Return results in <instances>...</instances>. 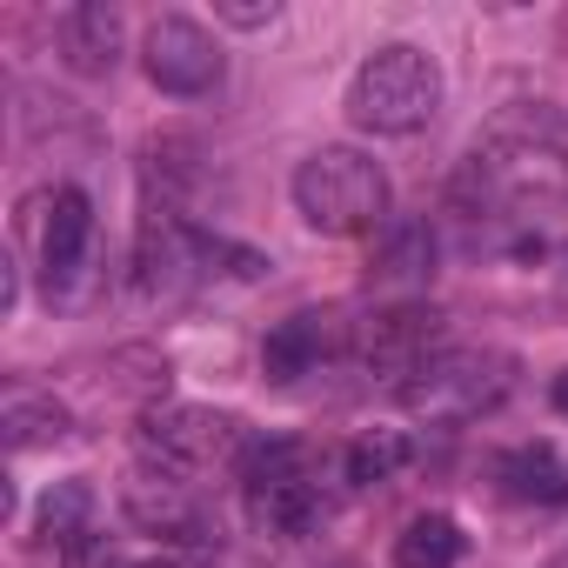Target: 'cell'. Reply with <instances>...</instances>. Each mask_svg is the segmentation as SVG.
<instances>
[{
	"label": "cell",
	"mask_w": 568,
	"mask_h": 568,
	"mask_svg": "<svg viewBox=\"0 0 568 568\" xmlns=\"http://www.w3.org/2000/svg\"><path fill=\"white\" fill-rule=\"evenodd\" d=\"M295 214L315 234H382L388 227V174L362 148H315L295 168Z\"/></svg>",
	"instance_id": "cell-1"
},
{
	"label": "cell",
	"mask_w": 568,
	"mask_h": 568,
	"mask_svg": "<svg viewBox=\"0 0 568 568\" xmlns=\"http://www.w3.org/2000/svg\"><path fill=\"white\" fill-rule=\"evenodd\" d=\"M442 108V68L435 54L408 48V41H388L375 48L355 81H348V121L362 134H422Z\"/></svg>",
	"instance_id": "cell-2"
},
{
	"label": "cell",
	"mask_w": 568,
	"mask_h": 568,
	"mask_svg": "<svg viewBox=\"0 0 568 568\" xmlns=\"http://www.w3.org/2000/svg\"><path fill=\"white\" fill-rule=\"evenodd\" d=\"M515 388V362L488 355V348H442L435 362H422L402 382V408L428 428H462L488 408H501Z\"/></svg>",
	"instance_id": "cell-3"
},
{
	"label": "cell",
	"mask_w": 568,
	"mask_h": 568,
	"mask_svg": "<svg viewBox=\"0 0 568 568\" xmlns=\"http://www.w3.org/2000/svg\"><path fill=\"white\" fill-rule=\"evenodd\" d=\"M254 442L261 435H247V422L241 415H214V408H154V415H141V448H148V462L154 468H168V475H181V481H194V475H241V462L254 455Z\"/></svg>",
	"instance_id": "cell-4"
},
{
	"label": "cell",
	"mask_w": 568,
	"mask_h": 568,
	"mask_svg": "<svg viewBox=\"0 0 568 568\" xmlns=\"http://www.w3.org/2000/svg\"><path fill=\"white\" fill-rule=\"evenodd\" d=\"M234 481L247 488L254 521H267V528H281V535H308V528H322V515H328L322 462H315V448H302V442H254V455L241 462Z\"/></svg>",
	"instance_id": "cell-5"
},
{
	"label": "cell",
	"mask_w": 568,
	"mask_h": 568,
	"mask_svg": "<svg viewBox=\"0 0 568 568\" xmlns=\"http://www.w3.org/2000/svg\"><path fill=\"white\" fill-rule=\"evenodd\" d=\"M141 68H148V81H154L161 94H174V101H201V94L221 88L227 54H221V41H214L201 21H187V14H161V21L148 28V41H141Z\"/></svg>",
	"instance_id": "cell-6"
},
{
	"label": "cell",
	"mask_w": 568,
	"mask_h": 568,
	"mask_svg": "<svg viewBox=\"0 0 568 568\" xmlns=\"http://www.w3.org/2000/svg\"><path fill=\"white\" fill-rule=\"evenodd\" d=\"M448 348V335H442V315L435 308H415V302H395V308H375L368 322H355V335H348V355L362 362V368H375V375H395V382H408L422 362H435Z\"/></svg>",
	"instance_id": "cell-7"
},
{
	"label": "cell",
	"mask_w": 568,
	"mask_h": 568,
	"mask_svg": "<svg viewBox=\"0 0 568 568\" xmlns=\"http://www.w3.org/2000/svg\"><path fill=\"white\" fill-rule=\"evenodd\" d=\"M121 508H128V521H134V528H148V535H168V541L207 548L201 501H194V488H187L181 475H168V468H141V475L128 481Z\"/></svg>",
	"instance_id": "cell-8"
},
{
	"label": "cell",
	"mask_w": 568,
	"mask_h": 568,
	"mask_svg": "<svg viewBox=\"0 0 568 568\" xmlns=\"http://www.w3.org/2000/svg\"><path fill=\"white\" fill-rule=\"evenodd\" d=\"M54 48L74 74H114L121 61V14L101 8V0H81V8H61L54 21Z\"/></svg>",
	"instance_id": "cell-9"
},
{
	"label": "cell",
	"mask_w": 568,
	"mask_h": 568,
	"mask_svg": "<svg viewBox=\"0 0 568 568\" xmlns=\"http://www.w3.org/2000/svg\"><path fill=\"white\" fill-rule=\"evenodd\" d=\"M88 241H94V201L81 187H61L54 207H48V227H41V274L48 288H68L88 261Z\"/></svg>",
	"instance_id": "cell-10"
},
{
	"label": "cell",
	"mask_w": 568,
	"mask_h": 568,
	"mask_svg": "<svg viewBox=\"0 0 568 568\" xmlns=\"http://www.w3.org/2000/svg\"><path fill=\"white\" fill-rule=\"evenodd\" d=\"M328 348H335L328 315H288L261 342V368H267V382H302V375H315L328 362Z\"/></svg>",
	"instance_id": "cell-11"
},
{
	"label": "cell",
	"mask_w": 568,
	"mask_h": 568,
	"mask_svg": "<svg viewBox=\"0 0 568 568\" xmlns=\"http://www.w3.org/2000/svg\"><path fill=\"white\" fill-rule=\"evenodd\" d=\"M435 274V234L422 221L408 227H388L375 241V261H368V281H382V288H408V281H428Z\"/></svg>",
	"instance_id": "cell-12"
},
{
	"label": "cell",
	"mask_w": 568,
	"mask_h": 568,
	"mask_svg": "<svg viewBox=\"0 0 568 568\" xmlns=\"http://www.w3.org/2000/svg\"><path fill=\"white\" fill-rule=\"evenodd\" d=\"M34 528H41V541H48L54 555L88 548V535H94V488H88V481H54Z\"/></svg>",
	"instance_id": "cell-13"
},
{
	"label": "cell",
	"mask_w": 568,
	"mask_h": 568,
	"mask_svg": "<svg viewBox=\"0 0 568 568\" xmlns=\"http://www.w3.org/2000/svg\"><path fill=\"white\" fill-rule=\"evenodd\" d=\"M468 555V535L455 515H415L395 535V568H455Z\"/></svg>",
	"instance_id": "cell-14"
},
{
	"label": "cell",
	"mask_w": 568,
	"mask_h": 568,
	"mask_svg": "<svg viewBox=\"0 0 568 568\" xmlns=\"http://www.w3.org/2000/svg\"><path fill=\"white\" fill-rule=\"evenodd\" d=\"M495 481H501L515 501H568V468H561V455L541 448V442L501 455V462H495Z\"/></svg>",
	"instance_id": "cell-15"
},
{
	"label": "cell",
	"mask_w": 568,
	"mask_h": 568,
	"mask_svg": "<svg viewBox=\"0 0 568 568\" xmlns=\"http://www.w3.org/2000/svg\"><path fill=\"white\" fill-rule=\"evenodd\" d=\"M0 428H8V448H41V442H61L68 435V408L54 395L14 388L8 402H0Z\"/></svg>",
	"instance_id": "cell-16"
},
{
	"label": "cell",
	"mask_w": 568,
	"mask_h": 568,
	"mask_svg": "<svg viewBox=\"0 0 568 568\" xmlns=\"http://www.w3.org/2000/svg\"><path fill=\"white\" fill-rule=\"evenodd\" d=\"M408 455H415V442H408V435L375 428V435H362V442L348 448V481H388Z\"/></svg>",
	"instance_id": "cell-17"
},
{
	"label": "cell",
	"mask_w": 568,
	"mask_h": 568,
	"mask_svg": "<svg viewBox=\"0 0 568 568\" xmlns=\"http://www.w3.org/2000/svg\"><path fill=\"white\" fill-rule=\"evenodd\" d=\"M214 14L227 28H267L274 21V0H214Z\"/></svg>",
	"instance_id": "cell-18"
},
{
	"label": "cell",
	"mask_w": 568,
	"mask_h": 568,
	"mask_svg": "<svg viewBox=\"0 0 568 568\" xmlns=\"http://www.w3.org/2000/svg\"><path fill=\"white\" fill-rule=\"evenodd\" d=\"M548 402H555V408H561V415H568V368H561V375H555V388H548Z\"/></svg>",
	"instance_id": "cell-19"
},
{
	"label": "cell",
	"mask_w": 568,
	"mask_h": 568,
	"mask_svg": "<svg viewBox=\"0 0 568 568\" xmlns=\"http://www.w3.org/2000/svg\"><path fill=\"white\" fill-rule=\"evenodd\" d=\"M134 568H174V561H134Z\"/></svg>",
	"instance_id": "cell-20"
}]
</instances>
